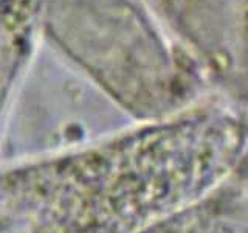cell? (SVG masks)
Masks as SVG:
<instances>
[{
  "label": "cell",
  "mask_w": 248,
  "mask_h": 233,
  "mask_svg": "<svg viewBox=\"0 0 248 233\" xmlns=\"http://www.w3.org/2000/svg\"><path fill=\"white\" fill-rule=\"evenodd\" d=\"M20 64V49L17 44L0 42V123L5 104L10 97L16 73Z\"/></svg>",
  "instance_id": "3"
},
{
  "label": "cell",
  "mask_w": 248,
  "mask_h": 233,
  "mask_svg": "<svg viewBox=\"0 0 248 233\" xmlns=\"http://www.w3.org/2000/svg\"><path fill=\"white\" fill-rule=\"evenodd\" d=\"M236 150L197 116L22 159L0 168V233H137L192 205Z\"/></svg>",
  "instance_id": "1"
},
{
  "label": "cell",
  "mask_w": 248,
  "mask_h": 233,
  "mask_svg": "<svg viewBox=\"0 0 248 233\" xmlns=\"http://www.w3.org/2000/svg\"><path fill=\"white\" fill-rule=\"evenodd\" d=\"M213 217L202 207H186L137 233H214Z\"/></svg>",
  "instance_id": "2"
}]
</instances>
